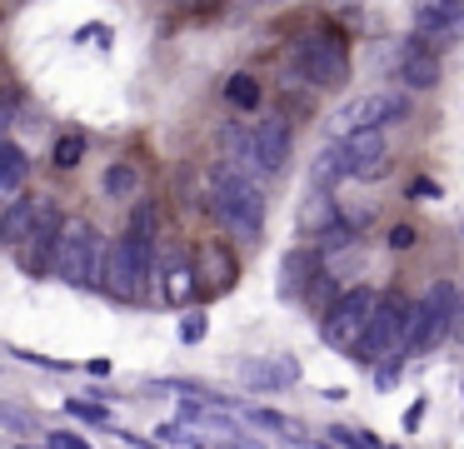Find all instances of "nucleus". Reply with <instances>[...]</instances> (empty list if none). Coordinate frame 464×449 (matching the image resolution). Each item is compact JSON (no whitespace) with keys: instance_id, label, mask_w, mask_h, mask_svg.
<instances>
[{"instance_id":"nucleus-1","label":"nucleus","mask_w":464,"mask_h":449,"mask_svg":"<svg viewBox=\"0 0 464 449\" xmlns=\"http://www.w3.org/2000/svg\"><path fill=\"white\" fill-rule=\"evenodd\" d=\"M390 170V135L384 130H344L334 150H324L314 180H374Z\"/></svg>"},{"instance_id":"nucleus-2","label":"nucleus","mask_w":464,"mask_h":449,"mask_svg":"<svg viewBox=\"0 0 464 449\" xmlns=\"http://www.w3.org/2000/svg\"><path fill=\"white\" fill-rule=\"evenodd\" d=\"M105 265H111V245L95 235L85 220H65L61 229V245H55V279L65 285H105Z\"/></svg>"},{"instance_id":"nucleus-3","label":"nucleus","mask_w":464,"mask_h":449,"mask_svg":"<svg viewBox=\"0 0 464 449\" xmlns=\"http://www.w3.org/2000/svg\"><path fill=\"white\" fill-rule=\"evenodd\" d=\"M210 195H215V215L225 220L230 235L260 239V229H265V195L240 175V170H235V165H215Z\"/></svg>"},{"instance_id":"nucleus-4","label":"nucleus","mask_w":464,"mask_h":449,"mask_svg":"<svg viewBox=\"0 0 464 449\" xmlns=\"http://www.w3.org/2000/svg\"><path fill=\"white\" fill-rule=\"evenodd\" d=\"M454 309H459V289L430 285V295H424L420 305H410V325H404V339H400L394 355L410 359V355H420V349L440 345L444 335H454Z\"/></svg>"},{"instance_id":"nucleus-5","label":"nucleus","mask_w":464,"mask_h":449,"mask_svg":"<svg viewBox=\"0 0 464 449\" xmlns=\"http://www.w3.org/2000/svg\"><path fill=\"white\" fill-rule=\"evenodd\" d=\"M155 265V235H140V229H125L111 245V265H105V289L115 299H135L150 279Z\"/></svg>"},{"instance_id":"nucleus-6","label":"nucleus","mask_w":464,"mask_h":449,"mask_svg":"<svg viewBox=\"0 0 464 449\" xmlns=\"http://www.w3.org/2000/svg\"><path fill=\"white\" fill-rule=\"evenodd\" d=\"M295 70H300L304 85L334 90V85H344V80H350V50H344L340 35L314 30V35L295 40Z\"/></svg>"},{"instance_id":"nucleus-7","label":"nucleus","mask_w":464,"mask_h":449,"mask_svg":"<svg viewBox=\"0 0 464 449\" xmlns=\"http://www.w3.org/2000/svg\"><path fill=\"white\" fill-rule=\"evenodd\" d=\"M374 305H380V295L364 289V285L340 289V299H334V305L324 309V319H320V339L334 345V349H354L360 335H364V325H370V315H374Z\"/></svg>"},{"instance_id":"nucleus-8","label":"nucleus","mask_w":464,"mask_h":449,"mask_svg":"<svg viewBox=\"0 0 464 449\" xmlns=\"http://www.w3.org/2000/svg\"><path fill=\"white\" fill-rule=\"evenodd\" d=\"M404 325H410V305H404L400 295H380L360 345H354V365H380L384 355H394L400 339H404Z\"/></svg>"},{"instance_id":"nucleus-9","label":"nucleus","mask_w":464,"mask_h":449,"mask_svg":"<svg viewBox=\"0 0 464 449\" xmlns=\"http://www.w3.org/2000/svg\"><path fill=\"white\" fill-rule=\"evenodd\" d=\"M404 95H394V90H364V95H354L350 105L340 110V125L344 130H384L394 125V120H404Z\"/></svg>"},{"instance_id":"nucleus-10","label":"nucleus","mask_w":464,"mask_h":449,"mask_svg":"<svg viewBox=\"0 0 464 449\" xmlns=\"http://www.w3.org/2000/svg\"><path fill=\"white\" fill-rule=\"evenodd\" d=\"M394 70H400V80H404L410 90H434V85L444 80L440 50H434L430 35H420V30H414V35L400 45V55H394Z\"/></svg>"},{"instance_id":"nucleus-11","label":"nucleus","mask_w":464,"mask_h":449,"mask_svg":"<svg viewBox=\"0 0 464 449\" xmlns=\"http://www.w3.org/2000/svg\"><path fill=\"white\" fill-rule=\"evenodd\" d=\"M285 160H290V125H285V115L260 120V125H255V165H260L265 175H280Z\"/></svg>"},{"instance_id":"nucleus-12","label":"nucleus","mask_w":464,"mask_h":449,"mask_svg":"<svg viewBox=\"0 0 464 449\" xmlns=\"http://www.w3.org/2000/svg\"><path fill=\"white\" fill-rule=\"evenodd\" d=\"M61 229H65L61 210L45 205V210H41V225H35V235H31V249H25V269H31V275H41V269H51V265H55V245H61Z\"/></svg>"},{"instance_id":"nucleus-13","label":"nucleus","mask_w":464,"mask_h":449,"mask_svg":"<svg viewBox=\"0 0 464 449\" xmlns=\"http://www.w3.org/2000/svg\"><path fill=\"white\" fill-rule=\"evenodd\" d=\"M464 15V0H420L414 5V30L420 35H454Z\"/></svg>"},{"instance_id":"nucleus-14","label":"nucleus","mask_w":464,"mask_h":449,"mask_svg":"<svg viewBox=\"0 0 464 449\" xmlns=\"http://www.w3.org/2000/svg\"><path fill=\"white\" fill-rule=\"evenodd\" d=\"M41 210L45 205H35V200H11L5 215H0V239L5 245H25L35 235V225H41Z\"/></svg>"},{"instance_id":"nucleus-15","label":"nucleus","mask_w":464,"mask_h":449,"mask_svg":"<svg viewBox=\"0 0 464 449\" xmlns=\"http://www.w3.org/2000/svg\"><path fill=\"white\" fill-rule=\"evenodd\" d=\"M25 175H31V160H25V150L15 145V140H5V145H0V200H5V205H11V200H21Z\"/></svg>"},{"instance_id":"nucleus-16","label":"nucleus","mask_w":464,"mask_h":449,"mask_svg":"<svg viewBox=\"0 0 464 449\" xmlns=\"http://www.w3.org/2000/svg\"><path fill=\"white\" fill-rule=\"evenodd\" d=\"M240 375L250 379L255 389H280V385H295V379H300V365H295L290 355H280V359H270V365H240Z\"/></svg>"},{"instance_id":"nucleus-17","label":"nucleus","mask_w":464,"mask_h":449,"mask_svg":"<svg viewBox=\"0 0 464 449\" xmlns=\"http://www.w3.org/2000/svg\"><path fill=\"white\" fill-rule=\"evenodd\" d=\"M314 275H320V259H314L310 249H290L285 265H280V289H285V295H300Z\"/></svg>"},{"instance_id":"nucleus-18","label":"nucleus","mask_w":464,"mask_h":449,"mask_svg":"<svg viewBox=\"0 0 464 449\" xmlns=\"http://www.w3.org/2000/svg\"><path fill=\"white\" fill-rule=\"evenodd\" d=\"M101 190L111 200H135V195H140V170H135L130 160H115V165L101 175Z\"/></svg>"},{"instance_id":"nucleus-19","label":"nucleus","mask_w":464,"mask_h":449,"mask_svg":"<svg viewBox=\"0 0 464 449\" xmlns=\"http://www.w3.org/2000/svg\"><path fill=\"white\" fill-rule=\"evenodd\" d=\"M165 299L170 305H190L195 299V269L185 259H170V269H165Z\"/></svg>"},{"instance_id":"nucleus-20","label":"nucleus","mask_w":464,"mask_h":449,"mask_svg":"<svg viewBox=\"0 0 464 449\" xmlns=\"http://www.w3.org/2000/svg\"><path fill=\"white\" fill-rule=\"evenodd\" d=\"M250 419L265 429H275V434H285V439H295V444H304V425L290 415H280V409H250Z\"/></svg>"},{"instance_id":"nucleus-21","label":"nucleus","mask_w":464,"mask_h":449,"mask_svg":"<svg viewBox=\"0 0 464 449\" xmlns=\"http://www.w3.org/2000/svg\"><path fill=\"white\" fill-rule=\"evenodd\" d=\"M225 100H230L235 110H255V105H260V80H255V75H230Z\"/></svg>"},{"instance_id":"nucleus-22","label":"nucleus","mask_w":464,"mask_h":449,"mask_svg":"<svg viewBox=\"0 0 464 449\" xmlns=\"http://www.w3.org/2000/svg\"><path fill=\"white\" fill-rule=\"evenodd\" d=\"M81 155H85V140L81 135H61V140H55V165H61V170H75V165H81Z\"/></svg>"},{"instance_id":"nucleus-23","label":"nucleus","mask_w":464,"mask_h":449,"mask_svg":"<svg viewBox=\"0 0 464 449\" xmlns=\"http://www.w3.org/2000/svg\"><path fill=\"white\" fill-rule=\"evenodd\" d=\"M350 239H354V225H330L320 235V255H340V249H350Z\"/></svg>"},{"instance_id":"nucleus-24","label":"nucleus","mask_w":464,"mask_h":449,"mask_svg":"<svg viewBox=\"0 0 464 449\" xmlns=\"http://www.w3.org/2000/svg\"><path fill=\"white\" fill-rule=\"evenodd\" d=\"M330 439L334 444H344V449H384L374 434H364V429H330Z\"/></svg>"},{"instance_id":"nucleus-25","label":"nucleus","mask_w":464,"mask_h":449,"mask_svg":"<svg viewBox=\"0 0 464 449\" xmlns=\"http://www.w3.org/2000/svg\"><path fill=\"white\" fill-rule=\"evenodd\" d=\"M71 415L75 419H91V425H111V409H105V405H85V399H71Z\"/></svg>"},{"instance_id":"nucleus-26","label":"nucleus","mask_w":464,"mask_h":449,"mask_svg":"<svg viewBox=\"0 0 464 449\" xmlns=\"http://www.w3.org/2000/svg\"><path fill=\"white\" fill-rule=\"evenodd\" d=\"M414 245V225H394L390 229V249H410Z\"/></svg>"},{"instance_id":"nucleus-27","label":"nucleus","mask_w":464,"mask_h":449,"mask_svg":"<svg viewBox=\"0 0 464 449\" xmlns=\"http://www.w3.org/2000/svg\"><path fill=\"white\" fill-rule=\"evenodd\" d=\"M180 339H185V345L205 339V319H200V315H195V319H185V325H180Z\"/></svg>"},{"instance_id":"nucleus-28","label":"nucleus","mask_w":464,"mask_h":449,"mask_svg":"<svg viewBox=\"0 0 464 449\" xmlns=\"http://www.w3.org/2000/svg\"><path fill=\"white\" fill-rule=\"evenodd\" d=\"M51 444L55 449H91V439H81V434H51Z\"/></svg>"},{"instance_id":"nucleus-29","label":"nucleus","mask_w":464,"mask_h":449,"mask_svg":"<svg viewBox=\"0 0 464 449\" xmlns=\"http://www.w3.org/2000/svg\"><path fill=\"white\" fill-rule=\"evenodd\" d=\"M454 335L464 339V289H459V309H454Z\"/></svg>"},{"instance_id":"nucleus-30","label":"nucleus","mask_w":464,"mask_h":449,"mask_svg":"<svg viewBox=\"0 0 464 449\" xmlns=\"http://www.w3.org/2000/svg\"><path fill=\"white\" fill-rule=\"evenodd\" d=\"M175 5H180V10H195V5H205V0H175Z\"/></svg>"},{"instance_id":"nucleus-31","label":"nucleus","mask_w":464,"mask_h":449,"mask_svg":"<svg viewBox=\"0 0 464 449\" xmlns=\"http://www.w3.org/2000/svg\"><path fill=\"white\" fill-rule=\"evenodd\" d=\"M255 5H275V0H255Z\"/></svg>"}]
</instances>
